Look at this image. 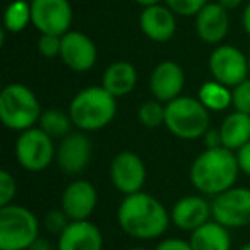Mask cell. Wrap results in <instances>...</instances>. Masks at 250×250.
<instances>
[{
    "mask_svg": "<svg viewBox=\"0 0 250 250\" xmlns=\"http://www.w3.org/2000/svg\"><path fill=\"white\" fill-rule=\"evenodd\" d=\"M118 226L137 240H153L168 229L171 218L165 206L146 192L125 195L117 211Z\"/></svg>",
    "mask_w": 250,
    "mask_h": 250,
    "instance_id": "6da1fadb",
    "label": "cell"
},
{
    "mask_svg": "<svg viewBox=\"0 0 250 250\" xmlns=\"http://www.w3.org/2000/svg\"><path fill=\"white\" fill-rule=\"evenodd\" d=\"M236 153L226 147L206 149L194 160L190 167V182L206 195H219L231 188L238 177Z\"/></svg>",
    "mask_w": 250,
    "mask_h": 250,
    "instance_id": "7a4b0ae2",
    "label": "cell"
},
{
    "mask_svg": "<svg viewBox=\"0 0 250 250\" xmlns=\"http://www.w3.org/2000/svg\"><path fill=\"white\" fill-rule=\"evenodd\" d=\"M69 115L74 127L83 132L101 130L110 125L117 115V98L103 86L86 87L72 98Z\"/></svg>",
    "mask_w": 250,
    "mask_h": 250,
    "instance_id": "3957f363",
    "label": "cell"
},
{
    "mask_svg": "<svg viewBox=\"0 0 250 250\" xmlns=\"http://www.w3.org/2000/svg\"><path fill=\"white\" fill-rule=\"evenodd\" d=\"M42 113L38 98L24 84H9L0 93V120L7 129L19 132L33 129Z\"/></svg>",
    "mask_w": 250,
    "mask_h": 250,
    "instance_id": "277c9868",
    "label": "cell"
},
{
    "mask_svg": "<svg viewBox=\"0 0 250 250\" xmlns=\"http://www.w3.org/2000/svg\"><path fill=\"white\" fill-rule=\"evenodd\" d=\"M165 125L178 139H201L209 130V110L199 98L178 96L167 103Z\"/></svg>",
    "mask_w": 250,
    "mask_h": 250,
    "instance_id": "5b68a950",
    "label": "cell"
},
{
    "mask_svg": "<svg viewBox=\"0 0 250 250\" xmlns=\"http://www.w3.org/2000/svg\"><path fill=\"white\" fill-rule=\"evenodd\" d=\"M38 218L24 206L0 208V250H29L40 238Z\"/></svg>",
    "mask_w": 250,
    "mask_h": 250,
    "instance_id": "8992f818",
    "label": "cell"
},
{
    "mask_svg": "<svg viewBox=\"0 0 250 250\" xmlns=\"http://www.w3.org/2000/svg\"><path fill=\"white\" fill-rule=\"evenodd\" d=\"M57 156L53 139L46 136L40 127H33L18 137L16 143V158L19 165L28 171H43L52 165Z\"/></svg>",
    "mask_w": 250,
    "mask_h": 250,
    "instance_id": "52a82bcc",
    "label": "cell"
},
{
    "mask_svg": "<svg viewBox=\"0 0 250 250\" xmlns=\"http://www.w3.org/2000/svg\"><path fill=\"white\" fill-rule=\"evenodd\" d=\"M212 219L226 228L250 225V188L231 187L216 195L211 202Z\"/></svg>",
    "mask_w": 250,
    "mask_h": 250,
    "instance_id": "ba28073f",
    "label": "cell"
},
{
    "mask_svg": "<svg viewBox=\"0 0 250 250\" xmlns=\"http://www.w3.org/2000/svg\"><path fill=\"white\" fill-rule=\"evenodd\" d=\"M209 70L218 83L235 87L249 79V57L231 45H218L209 57Z\"/></svg>",
    "mask_w": 250,
    "mask_h": 250,
    "instance_id": "9c48e42d",
    "label": "cell"
},
{
    "mask_svg": "<svg viewBox=\"0 0 250 250\" xmlns=\"http://www.w3.org/2000/svg\"><path fill=\"white\" fill-rule=\"evenodd\" d=\"M31 22L42 35L63 36L72 24L69 0H31Z\"/></svg>",
    "mask_w": 250,
    "mask_h": 250,
    "instance_id": "30bf717a",
    "label": "cell"
},
{
    "mask_svg": "<svg viewBox=\"0 0 250 250\" xmlns=\"http://www.w3.org/2000/svg\"><path fill=\"white\" fill-rule=\"evenodd\" d=\"M110 178L118 192L125 195L137 194L146 182L144 161L132 151H122L111 161Z\"/></svg>",
    "mask_w": 250,
    "mask_h": 250,
    "instance_id": "8fae6325",
    "label": "cell"
},
{
    "mask_svg": "<svg viewBox=\"0 0 250 250\" xmlns=\"http://www.w3.org/2000/svg\"><path fill=\"white\" fill-rule=\"evenodd\" d=\"M60 59L74 72H87L96 63V45L84 33L69 31L62 36Z\"/></svg>",
    "mask_w": 250,
    "mask_h": 250,
    "instance_id": "7c38bea8",
    "label": "cell"
},
{
    "mask_svg": "<svg viewBox=\"0 0 250 250\" xmlns=\"http://www.w3.org/2000/svg\"><path fill=\"white\" fill-rule=\"evenodd\" d=\"M60 204L70 221H86L96 209L98 192L91 182L74 180L65 187Z\"/></svg>",
    "mask_w": 250,
    "mask_h": 250,
    "instance_id": "4fadbf2b",
    "label": "cell"
},
{
    "mask_svg": "<svg viewBox=\"0 0 250 250\" xmlns=\"http://www.w3.org/2000/svg\"><path fill=\"white\" fill-rule=\"evenodd\" d=\"M93 146L86 134H69L57 149V165L65 175H79L87 168Z\"/></svg>",
    "mask_w": 250,
    "mask_h": 250,
    "instance_id": "5bb4252c",
    "label": "cell"
},
{
    "mask_svg": "<svg viewBox=\"0 0 250 250\" xmlns=\"http://www.w3.org/2000/svg\"><path fill=\"white\" fill-rule=\"evenodd\" d=\"M185 84L184 69L177 62L165 60L154 67L149 79V89L161 103H170L182 94Z\"/></svg>",
    "mask_w": 250,
    "mask_h": 250,
    "instance_id": "9a60e30c",
    "label": "cell"
},
{
    "mask_svg": "<svg viewBox=\"0 0 250 250\" xmlns=\"http://www.w3.org/2000/svg\"><path fill=\"white\" fill-rule=\"evenodd\" d=\"M170 7H165L161 4L144 7L139 18L141 31L156 43H165L173 38L177 31V18Z\"/></svg>",
    "mask_w": 250,
    "mask_h": 250,
    "instance_id": "2e32d148",
    "label": "cell"
},
{
    "mask_svg": "<svg viewBox=\"0 0 250 250\" xmlns=\"http://www.w3.org/2000/svg\"><path fill=\"white\" fill-rule=\"evenodd\" d=\"M170 218L173 225L185 231H194L212 218L211 204L201 195H187L182 197L171 208Z\"/></svg>",
    "mask_w": 250,
    "mask_h": 250,
    "instance_id": "e0dca14e",
    "label": "cell"
},
{
    "mask_svg": "<svg viewBox=\"0 0 250 250\" xmlns=\"http://www.w3.org/2000/svg\"><path fill=\"white\" fill-rule=\"evenodd\" d=\"M229 18L228 11L216 2L206 4L204 9L195 16V29L199 38L209 45H219L228 35Z\"/></svg>",
    "mask_w": 250,
    "mask_h": 250,
    "instance_id": "ac0fdd59",
    "label": "cell"
},
{
    "mask_svg": "<svg viewBox=\"0 0 250 250\" xmlns=\"http://www.w3.org/2000/svg\"><path fill=\"white\" fill-rule=\"evenodd\" d=\"M103 236L91 221H70L59 236L57 250H101Z\"/></svg>",
    "mask_w": 250,
    "mask_h": 250,
    "instance_id": "d6986e66",
    "label": "cell"
},
{
    "mask_svg": "<svg viewBox=\"0 0 250 250\" xmlns=\"http://www.w3.org/2000/svg\"><path fill=\"white\" fill-rule=\"evenodd\" d=\"M137 84V70L130 62H115L106 67L101 77V86L113 94L122 98L129 94Z\"/></svg>",
    "mask_w": 250,
    "mask_h": 250,
    "instance_id": "ffe728a7",
    "label": "cell"
},
{
    "mask_svg": "<svg viewBox=\"0 0 250 250\" xmlns=\"http://www.w3.org/2000/svg\"><path fill=\"white\" fill-rule=\"evenodd\" d=\"M223 147L231 151H238L250 143V115L233 111L223 120L219 127Z\"/></svg>",
    "mask_w": 250,
    "mask_h": 250,
    "instance_id": "44dd1931",
    "label": "cell"
},
{
    "mask_svg": "<svg viewBox=\"0 0 250 250\" xmlns=\"http://www.w3.org/2000/svg\"><path fill=\"white\" fill-rule=\"evenodd\" d=\"M192 250H229L231 249V238H229L228 228L219 223L208 221L201 228L194 229L190 235Z\"/></svg>",
    "mask_w": 250,
    "mask_h": 250,
    "instance_id": "7402d4cb",
    "label": "cell"
},
{
    "mask_svg": "<svg viewBox=\"0 0 250 250\" xmlns=\"http://www.w3.org/2000/svg\"><path fill=\"white\" fill-rule=\"evenodd\" d=\"M199 101L209 111H223L233 103V93L228 86L218 81H208L199 87Z\"/></svg>",
    "mask_w": 250,
    "mask_h": 250,
    "instance_id": "603a6c76",
    "label": "cell"
},
{
    "mask_svg": "<svg viewBox=\"0 0 250 250\" xmlns=\"http://www.w3.org/2000/svg\"><path fill=\"white\" fill-rule=\"evenodd\" d=\"M38 125L40 129L52 139H65L70 134V129L74 127L70 115L63 110H59V108H50V110L43 111Z\"/></svg>",
    "mask_w": 250,
    "mask_h": 250,
    "instance_id": "cb8c5ba5",
    "label": "cell"
},
{
    "mask_svg": "<svg viewBox=\"0 0 250 250\" xmlns=\"http://www.w3.org/2000/svg\"><path fill=\"white\" fill-rule=\"evenodd\" d=\"M31 22V2L26 0H14L7 5L4 16L5 31L21 33Z\"/></svg>",
    "mask_w": 250,
    "mask_h": 250,
    "instance_id": "d4e9b609",
    "label": "cell"
},
{
    "mask_svg": "<svg viewBox=\"0 0 250 250\" xmlns=\"http://www.w3.org/2000/svg\"><path fill=\"white\" fill-rule=\"evenodd\" d=\"M165 113H167V106L161 104L158 100H149L146 103L141 104L137 117H139L141 124L147 129H158L165 124Z\"/></svg>",
    "mask_w": 250,
    "mask_h": 250,
    "instance_id": "484cf974",
    "label": "cell"
},
{
    "mask_svg": "<svg viewBox=\"0 0 250 250\" xmlns=\"http://www.w3.org/2000/svg\"><path fill=\"white\" fill-rule=\"evenodd\" d=\"M167 7H170L177 16H197L208 4V0H165Z\"/></svg>",
    "mask_w": 250,
    "mask_h": 250,
    "instance_id": "4316f807",
    "label": "cell"
},
{
    "mask_svg": "<svg viewBox=\"0 0 250 250\" xmlns=\"http://www.w3.org/2000/svg\"><path fill=\"white\" fill-rule=\"evenodd\" d=\"M233 108L240 113L250 115V77L233 87Z\"/></svg>",
    "mask_w": 250,
    "mask_h": 250,
    "instance_id": "83f0119b",
    "label": "cell"
},
{
    "mask_svg": "<svg viewBox=\"0 0 250 250\" xmlns=\"http://www.w3.org/2000/svg\"><path fill=\"white\" fill-rule=\"evenodd\" d=\"M60 48H62V36L55 35H42L38 40V52L45 59H55L60 57Z\"/></svg>",
    "mask_w": 250,
    "mask_h": 250,
    "instance_id": "f1b7e54d",
    "label": "cell"
},
{
    "mask_svg": "<svg viewBox=\"0 0 250 250\" xmlns=\"http://www.w3.org/2000/svg\"><path fill=\"white\" fill-rule=\"evenodd\" d=\"M16 190H18V185L16 180L9 171L2 170L0 171V208L9 206L14 201Z\"/></svg>",
    "mask_w": 250,
    "mask_h": 250,
    "instance_id": "f546056e",
    "label": "cell"
},
{
    "mask_svg": "<svg viewBox=\"0 0 250 250\" xmlns=\"http://www.w3.org/2000/svg\"><path fill=\"white\" fill-rule=\"evenodd\" d=\"M70 219L67 218V214L62 211V209H53V211H50L48 214H46L45 218V228L48 229L50 233H55V235H62L63 229L69 226Z\"/></svg>",
    "mask_w": 250,
    "mask_h": 250,
    "instance_id": "4dcf8cb0",
    "label": "cell"
},
{
    "mask_svg": "<svg viewBox=\"0 0 250 250\" xmlns=\"http://www.w3.org/2000/svg\"><path fill=\"white\" fill-rule=\"evenodd\" d=\"M154 250H192L190 243L180 238H167L160 242Z\"/></svg>",
    "mask_w": 250,
    "mask_h": 250,
    "instance_id": "1f68e13d",
    "label": "cell"
},
{
    "mask_svg": "<svg viewBox=\"0 0 250 250\" xmlns=\"http://www.w3.org/2000/svg\"><path fill=\"white\" fill-rule=\"evenodd\" d=\"M236 160H238L240 171L250 177V143H247L242 149L236 151Z\"/></svg>",
    "mask_w": 250,
    "mask_h": 250,
    "instance_id": "d6a6232c",
    "label": "cell"
},
{
    "mask_svg": "<svg viewBox=\"0 0 250 250\" xmlns=\"http://www.w3.org/2000/svg\"><path fill=\"white\" fill-rule=\"evenodd\" d=\"M206 149H212V147H221V136H219V130H208L204 136Z\"/></svg>",
    "mask_w": 250,
    "mask_h": 250,
    "instance_id": "836d02e7",
    "label": "cell"
},
{
    "mask_svg": "<svg viewBox=\"0 0 250 250\" xmlns=\"http://www.w3.org/2000/svg\"><path fill=\"white\" fill-rule=\"evenodd\" d=\"M29 250H53V247H52V243H50L48 240L38 238L35 243H33L31 249H29Z\"/></svg>",
    "mask_w": 250,
    "mask_h": 250,
    "instance_id": "e575fe53",
    "label": "cell"
},
{
    "mask_svg": "<svg viewBox=\"0 0 250 250\" xmlns=\"http://www.w3.org/2000/svg\"><path fill=\"white\" fill-rule=\"evenodd\" d=\"M242 24H243V29H245V33L250 36V2H249V4H247V7L243 9Z\"/></svg>",
    "mask_w": 250,
    "mask_h": 250,
    "instance_id": "d590c367",
    "label": "cell"
},
{
    "mask_svg": "<svg viewBox=\"0 0 250 250\" xmlns=\"http://www.w3.org/2000/svg\"><path fill=\"white\" fill-rule=\"evenodd\" d=\"M242 2L243 0H218V4L221 5V7H225L226 11H233V9L240 7Z\"/></svg>",
    "mask_w": 250,
    "mask_h": 250,
    "instance_id": "8d00e7d4",
    "label": "cell"
},
{
    "mask_svg": "<svg viewBox=\"0 0 250 250\" xmlns=\"http://www.w3.org/2000/svg\"><path fill=\"white\" fill-rule=\"evenodd\" d=\"M134 2H137V4L143 5V7H149V5H156V4H160L161 0H134Z\"/></svg>",
    "mask_w": 250,
    "mask_h": 250,
    "instance_id": "74e56055",
    "label": "cell"
},
{
    "mask_svg": "<svg viewBox=\"0 0 250 250\" xmlns=\"http://www.w3.org/2000/svg\"><path fill=\"white\" fill-rule=\"evenodd\" d=\"M125 250H147L146 247H129V249H125Z\"/></svg>",
    "mask_w": 250,
    "mask_h": 250,
    "instance_id": "f35d334b",
    "label": "cell"
},
{
    "mask_svg": "<svg viewBox=\"0 0 250 250\" xmlns=\"http://www.w3.org/2000/svg\"><path fill=\"white\" fill-rule=\"evenodd\" d=\"M238 250H250V242H249V243H245L243 247H240Z\"/></svg>",
    "mask_w": 250,
    "mask_h": 250,
    "instance_id": "ab89813d",
    "label": "cell"
},
{
    "mask_svg": "<svg viewBox=\"0 0 250 250\" xmlns=\"http://www.w3.org/2000/svg\"><path fill=\"white\" fill-rule=\"evenodd\" d=\"M249 77H250V55H249Z\"/></svg>",
    "mask_w": 250,
    "mask_h": 250,
    "instance_id": "60d3db41",
    "label": "cell"
}]
</instances>
